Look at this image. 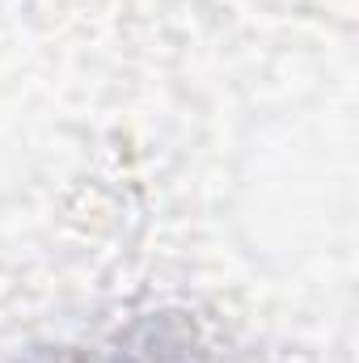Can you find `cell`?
<instances>
[{
  "label": "cell",
  "mask_w": 359,
  "mask_h": 363,
  "mask_svg": "<svg viewBox=\"0 0 359 363\" xmlns=\"http://www.w3.org/2000/svg\"><path fill=\"white\" fill-rule=\"evenodd\" d=\"M43 363H207V355L170 325H144L131 330L106 347H85V351H64Z\"/></svg>",
  "instance_id": "cell-1"
}]
</instances>
